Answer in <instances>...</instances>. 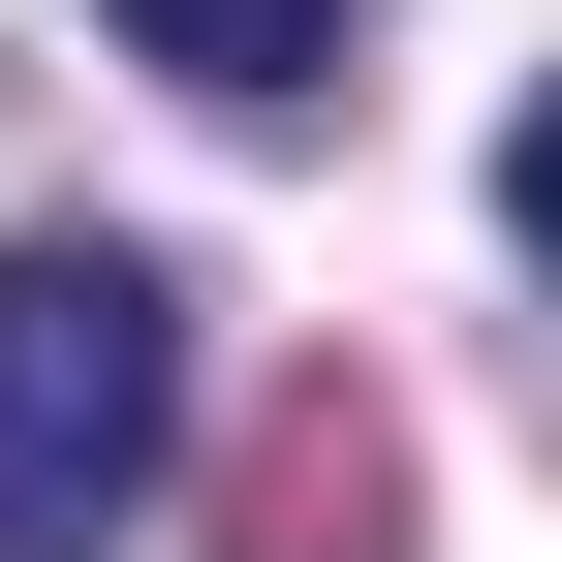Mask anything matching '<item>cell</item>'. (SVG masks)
<instances>
[{
    "mask_svg": "<svg viewBox=\"0 0 562 562\" xmlns=\"http://www.w3.org/2000/svg\"><path fill=\"white\" fill-rule=\"evenodd\" d=\"M157 438H188V281L125 220L0 250V562H94L125 501H157Z\"/></svg>",
    "mask_w": 562,
    "mask_h": 562,
    "instance_id": "cell-1",
    "label": "cell"
},
{
    "mask_svg": "<svg viewBox=\"0 0 562 562\" xmlns=\"http://www.w3.org/2000/svg\"><path fill=\"white\" fill-rule=\"evenodd\" d=\"M125 63H188V94L220 125H281V94H344V32H375V0H94Z\"/></svg>",
    "mask_w": 562,
    "mask_h": 562,
    "instance_id": "cell-2",
    "label": "cell"
},
{
    "mask_svg": "<svg viewBox=\"0 0 562 562\" xmlns=\"http://www.w3.org/2000/svg\"><path fill=\"white\" fill-rule=\"evenodd\" d=\"M406 531V438H375V406H281V438H250V562H375Z\"/></svg>",
    "mask_w": 562,
    "mask_h": 562,
    "instance_id": "cell-3",
    "label": "cell"
},
{
    "mask_svg": "<svg viewBox=\"0 0 562 562\" xmlns=\"http://www.w3.org/2000/svg\"><path fill=\"white\" fill-rule=\"evenodd\" d=\"M501 220H531V281H562V94H531V125H501Z\"/></svg>",
    "mask_w": 562,
    "mask_h": 562,
    "instance_id": "cell-4",
    "label": "cell"
}]
</instances>
